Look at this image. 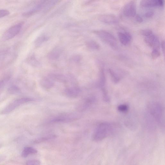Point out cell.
<instances>
[{"label":"cell","instance_id":"cell-10","mask_svg":"<svg viewBox=\"0 0 165 165\" xmlns=\"http://www.w3.org/2000/svg\"><path fill=\"white\" fill-rule=\"evenodd\" d=\"M99 19L100 21L110 25L115 24L118 22V18L112 14L101 15Z\"/></svg>","mask_w":165,"mask_h":165},{"label":"cell","instance_id":"cell-3","mask_svg":"<svg viewBox=\"0 0 165 165\" xmlns=\"http://www.w3.org/2000/svg\"><path fill=\"white\" fill-rule=\"evenodd\" d=\"M150 114L159 124L162 125L163 119V111L162 105L159 103H153L149 105Z\"/></svg>","mask_w":165,"mask_h":165},{"label":"cell","instance_id":"cell-6","mask_svg":"<svg viewBox=\"0 0 165 165\" xmlns=\"http://www.w3.org/2000/svg\"><path fill=\"white\" fill-rule=\"evenodd\" d=\"M136 4L134 1H131L127 3L123 9V14L126 17H134L136 15Z\"/></svg>","mask_w":165,"mask_h":165},{"label":"cell","instance_id":"cell-11","mask_svg":"<svg viewBox=\"0 0 165 165\" xmlns=\"http://www.w3.org/2000/svg\"><path fill=\"white\" fill-rule=\"evenodd\" d=\"M118 36L120 43L124 45L129 44L132 39L131 34L127 32H119Z\"/></svg>","mask_w":165,"mask_h":165},{"label":"cell","instance_id":"cell-20","mask_svg":"<svg viewBox=\"0 0 165 165\" xmlns=\"http://www.w3.org/2000/svg\"><path fill=\"white\" fill-rule=\"evenodd\" d=\"M50 77L52 80L60 81L63 82H66V78L63 75L59 74H52L50 75Z\"/></svg>","mask_w":165,"mask_h":165},{"label":"cell","instance_id":"cell-8","mask_svg":"<svg viewBox=\"0 0 165 165\" xmlns=\"http://www.w3.org/2000/svg\"><path fill=\"white\" fill-rule=\"evenodd\" d=\"M164 0H142L140 5L145 8L162 7L164 5Z\"/></svg>","mask_w":165,"mask_h":165},{"label":"cell","instance_id":"cell-25","mask_svg":"<svg viewBox=\"0 0 165 165\" xmlns=\"http://www.w3.org/2000/svg\"><path fill=\"white\" fill-rule=\"evenodd\" d=\"M140 33L141 35L145 36V37L153 33L152 31L147 29L142 30L140 31Z\"/></svg>","mask_w":165,"mask_h":165},{"label":"cell","instance_id":"cell-29","mask_svg":"<svg viewBox=\"0 0 165 165\" xmlns=\"http://www.w3.org/2000/svg\"><path fill=\"white\" fill-rule=\"evenodd\" d=\"M26 164L29 165H38L40 164V162L39 160H30L26 163Z\"/></svg>","mask_w":165,"mask_h":165},{"label":"cell","instance_id":"cell-15","mask_svg":"<svg viewBox=\"0 0 165 165\" xmlns=\"http://www.w3.org/2000/svg\"><path fill=\"white\" fill-rule=\"evenodd\" d=\"M38 151L36 149L30 147H26L23 150L22 156L24 158H26L31 154H35L37 153Z\"/></svg>","mask_w":165,"mask_h":165},{"label":"cell","instance_id":"cell-16","mask_svg":"<svg viewBox=\"0 0 165 165\" xmlns=\"http://www.w3.org/2000/svg\"><path fill=\"white\" fill-rule=\"evenodd\" d=\"M61 53V49L59 48H56L52 50L48 54V58L50 59H55L60 56Z\"/></svg>","mask_w":165,"mask_h":165},{"label":"cell","instance_id":"cell-22","mask_svg":"<svg viewBox=\"0 0 165 165\" xmlns=\"http://www.w3.org/2000/svg\"><path fill=\"white\" fill-rule=\"evenodd\" d=\"M54 136H50L48 137H42V138H39L37 139H36L33 142V143L34 144H37L39 143L45 141H47L50 139H51L54 137Z\"/></svg>","mask_w":165,"mask_h":165},{"label":"cell","instance_id":"cell-31","mask_svg":"<svg viewBox=\"0 0 165 165\" xmlns=\"http://www.w3.org/2000/svg\"><path fill=\"white\" fill-rule=\"evenodd\" d=\"M154 15V12L152 11L147 12L145 13V17L146 18H150L152 17Z\"/></svg>","mask_w":165,"mask_h":165},{"label":"cell","instance_id":"cell-7","mask_svg":"<svg viewBox=\"0 0 165 165\" xmlns=\"http://www.w3.org/2000/svg\"><path fill=\"white\" fill-rule=\"evenodd\" d=\"M146 44L149 47L153 48V49L158 50L160 47V43L158 38L153 33L146 36L145 39Z\"/></svg>","mask_w":165,"mask_h":165},{"label":"cell","instance_id":"cell-1","mask_svg":"<svg viewBox=\"0 0 165 165\" xmlns=\"http://www.w3.org/2000/svg\"><path fill=\"white\" fill-rule=\"evenodd\" d=\"M113 126L108 122L101 123L96 128L93 135V140L96 142L101 141L106 138L112 132Z\"/></svg>","mask_w":165,"mask_h":165},{"label":"cell","instance_id":"cell-23","mask_svg":"<svg viewBox=\"0 0 165 165\" xmlns=\"http://www.w3.org/2000/svg\"><path fill=\"white\" fill-rule=\"evenodd\" d=\"M117 109L118 111L120 112L126 113L128 111L129 107L126 104H122L119 105Z\"/></svg>","mask_w":165,"mask_h":165},{"label":"cell","instance_id":"cell-30","mask_svg":"<svg viewBox=\"0 0 165 165\" xmlns=\"http://www.w3.org/2000/svg\"><path fill=\"white\" fill-rule=\"evenodd\" d=\"M10 12L7 10H0V18L7 16L10 14Z\"/></svg>","mask_w":165,"mask_h":165},{"label":"cell","instance_id":"cell-17","mask_svg":"<svg viewBox=\"0 0 165 165\" xmlns=\"http://www.w3.org/2000/svg\"><path fill=\"white\" fill-rule=\"evenodd\" d=\"M106 82V78L104 71L103 69L101 68L100 71L99 80L98 85L100 88H102L104 86Z\"/></svg>","mask_w":165,"mask_h":165},{"label":"cell","instance_id":"cell-21","mask_svg":"<svg viewBox=\"0 0 165 165\" xmlns=\"http://www.w3.org/2000/svg\"><path fill=\"white\" fill-rule=\"evenodd\" d=\"M8 92L11 94H16L20 92V89L16 86H11L8 89Z\"/></svg>","mask_w":165,"mask_h":165},{"label":"cell","instance_id":"cell-5","mask_svg":"<svg viewBox=\"0 0 165 165\" xmlns=\"http://www.w3.org/2000/svg\"><path fill=\"white\" fill-rule=\"evenodd\" d=\"M23 24L20 23L8 29L3 35L2 39L3 40L11 39L15 37L20 32L21 29Z\"/></svg>","mask_w":165,"mask_h":165},{"label":"cell","instance_id":"cell-14","mask_svg":"<svg viewBox=\"0 0 165 165\" xmlns=\"http://www.w3.org/2000/svg\"><path fill=\"white\" fill-rule=\"evenodd\" d=\"M51 79L45 78L41 80L40 85L42 88L45 89H50L54 86V82Z\"/></svg>","mask_w":165,"mask_h":165},{"label":"cell","instance_id":"cell-24","mask_svg":"<svg viewBox=\"0 0 165 165\" xmlns=\"http://www.w3.org/2000/svg\"><path fill=\"white\" fill-rule=\"evenodd\" d=\"M47 40V38L45 36H41L36 40L35 44L36 46H39Z\"/></svg>","mask_w":165,"mask_h":165},{"label":"cell","instance_id":"cell-12","mask_svg":"<svg viewBox=\"0 0 165 165\" xmlns=\"http://www.w3.org/2000/svg\"><path fill=\"white\" fill-rule=\"evenodd\" d=\"M95 101V98L93 96H90L86 99L81 104L79 105V109L83 111L89 107Z\"/></svg>","mask_w":165,"mask_h":165},{"label":"cell","instance_id":"cell-33","mask_svg":"<svg viewBox=\"0 0 165 165\" xmlns=\"http://www.w3.org/2000/svg\"><path fill=\"white\" fill-rule=\"evenodd\" d=\"M161 47L162 49V51L164 54L165 53V42L164 41H163L161 44Z\"/></svg>","mask_w":165,"mask_h":165},{"label":"cell","instance_id":"cell-2","mask_svg":"<svg viewBox=\"0 0 165 165\" xmlns=\"http://www.w3.org/2000/svg\"><path fill=\"white\" fill-rule=\"evenodd\" d=\"M94 33L112 48L114 49H117V41L115 37L112 34L104 30L95 31Z\"/></svg>","mask_w":165,"mask_h":165},{"label":"cell","instance_id":"cell-18","mask_svg":"<svg viewBox=\"0 0 165 165\" xmlns=\"http://www.w3.org/2000/svg\"><path fill=\"white\" fill-rule=\"evenodd\" d=\"M108 72L112 81L115 83H117L120 80V77L111 69H109Z\"/></svg>","mask_w":165,"mask_h":165},{"label":"cell","instance_id":"cell-34","mask_svg":"<svg viewBox=\"0 0 165 165\" xmlns=\"http://www.w3.org/2000/svg\"><path fill=\"white\" fill-rule=\"evenodd\" d=\"M74 61L79 62L80 60V57L79 56H76L73 58Z\"/></svg>","mask_w":165,"mask_h":165},{"label":"cell","instance_id":"cell-4","mask_svg":"<svg viewBox=\"0 0 165 165\" xmlns=\"http://www.w3.org/2000/svg\"><path fill=\"white\" fill-rule=\"evenodd\" d=\"M33 101V99L30 98H22L17 99L13 101L5 108L2 111V113L5 114L10 113L20 105Z\"/></svg>","mask_w":165,"mask_h":165},{"label":"cell","instance_id":"cell-28","mask_svg":"<svg viewBox=\"0 0 165 165\" xmlns=\"http://www.w3.org/2000/svg\"><path fill=\"white\" fill-rule=\"evenodd\" d=\"M8 78H6L5 79L0 81V95L1 94L6 84V82L8 80Z\"/></svg>","mask_w":165,"mask_h":165},{"label":"cell","instance_id":"cell-9","mask_svg":"<svg viewBox=\"0 0 165 165\" xmlns=\"http://www.w3.org/2000/svg\"><path fill=\"white\" fill-rule=\"evenodd\" d=\"M77 118L74 115H63L54 117L50 121L51 123H65L70 122L76 120Z\"/></svg>","mask_w":165,"mask_h":165},{"label":"cell","instance_id":"cell-27","mask_svg":"<svg viewBox=\"0 0 165 165\" xmlns=\"http://www.w3.org/2000/svg\"><path fill=\"white\" fill-rule=\"evenodd\" d=\"M101 89L103 93V98L104 100L105 101L107 102H108L109 101V97H108L107 92V90L105 89L104 87H103V88H102Z\"/></svg>","mask_w":165,"mask_h":165},{"label":"cell","instance_id":"cell-32","mask_svg":"<svg viewBox=\"0 0 165 165\" xmlns=\"http://www.w3.org/2000/svg\"><path fill=\"white\" fill-rule=\"evenodd\" d=\"M135 17V20L137 22L139 23H141L143 22V20L140 16L139 15H136Z\"/></svg>","mask_w":165,"mask_h":165},{"label":"cell","instance_id":"cell-26","mask_svg":"<svg viewBox=\"0 0 165 165\" xmlns=\"http://www.w3.org/2000/svg\"><path fill=\"white\" fill-rule=\"evenodd\" d=\"M160 56V53L158 50L153 49V50L151 53V56L154 59L158 58Z\"/></svg>","mask_w":165,"mask_h":165},{"label":"cell","instance_id":"cell-19","mask_svg":"<svg viewBox=\"0 0 165 165\" xmlns=\"http://www.w3.org/2000/svg\"><path fill=\"white\" fill-rule=\"evenodd\" d=\"M86 45L88 48L93 50H98L100 47L99 45L97 42L92 40L87 42Z\"/></svg>","mask_w":165,"mask_h":165},{"label":"cell","instance_id":"cell-13","mask_svg":"<svg viewBox=\"0 0 165 165\" xmlns=\"http://www.w3.org/2000/svg\"><path fill=\"white\" fill-rule=\"evenodd\" d=\"M65 92L67 97L72 98H76L79 95L80 90L76 87H71L66 89Z\"/></svg>","mask_w":165,"mask_h":165}]
</instances>
